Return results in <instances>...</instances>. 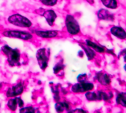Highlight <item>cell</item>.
<instances>
[{"mask_svg": "<svg viewBox=\"0 0 126 113\" xmlns=\"http://www.w3.org/2000/svg\"><path fill=\"white\" fill-rule=\"evenodd\" d=\"M0 36L9 38L21 40L34 43L37 41V37L30 30H23L11 28L0 29Z\"/></svg>", "mask_w": 126, "mask_h": 113, "instance_id": "1", "label": "cell"}, {"mask_svg": "<svg viewBox=\"0 0 126 113\" xmlns=\"http://www.w3.org/2000/svg\"><path fill=\"white\" fill-rule=\"evenodd\" d=\"M1 53L6 57L7 61L10 67H19L21 65V53L18 48H12L7 44L1 48Z\"/></svg>", "mask_w": 126, "mask_h": 113, "instance_id": "2", "label": "cell"}, {"mask_svg": "<svg viewBox=\"0 0 126 113\" xmlns=\"http://www.w3.org/2000/svg\"><path fill=\"white\" fill-rule=\"evenodd\" d=\"M7 22L10 24L21 28L30 29L33 25L32 22L29 19L20 14H14L9 16Z\"/></svg>", "mask_w": 126, "mask_h": 113, "instance_id": "3", "label": "cell"}, {"mask_svg": "<svg viewBox=\"0 0 126 113\" xmlns=\"http://www.w3.org/2000/svg\"><path fill=\"white\" fill-rule=\"evenodd\" d=\"M50 52L49 48H41L36 53V58L39 68L43 71H45L48 67Z\"/></svg>", "mask_w": 126, "mask_h": 113, "instance_id": "4", "label": "cell"}, {"mask_svg": "<svg viewBox=\"0 0 126 113\" xmlns=\"http://www.w3.org/2000/svg\"><path fill=\"white\" fill-rule=\"evenodd\" d=\"M65 26L67 33L71 36H78L81 34L80 25L75 18L68 14L65 18Z\"/></svg>", "mask_w": 126, "mask_h": 113, "instance_id": "5", "label": "cell"}, {"mask_svg": "<svg viewBox=\"0 0 126 113\" xmlns=\"http://www.w3.org/2000/svg\"><path fill=\"white\" fill-rule=\"evenodd\" d=\"M95 85L90 81L86 82H78L73 84L70 88L71 92L75 94H84L86 92L94 89Z\"/></svg>", "mask_w": 126, "mask_h": 113, "instance_id": "6", "label": "cell"}, {"mask_svg": "<svg viewBox=\"0 0 126 113\" xmlns=\"http://www.w3.org/2000/svg\"><path fill=\"white\" fill-rule=\"evenodd\" d=\"M30 32L34 34L37 37L43 39H51L61 37V32L58 30H46L40 28L30 29Z\"/></svg>", "mask_w": 126, "mask_h": 113, "instance_id": "7", "label": "cell"}, {"mask_svg": "<svg viewBox=\"0 0 126 113\" xmlns=\"http://www.w3.org/2000/svg\"><path fill=\"white\" fill-rule=\"evenodd\" d=\"M25 89V85L23 82L19 81L7 88L5 93L6 96L8 98L19 96L23 93Z\"/></svg>", "mask_w": 126, "mask_h": 113, "instance_id": "8", "label": "cell"}, {"mask_svg": "<svg viewBox=\"0 0 126 113\" xmlns=\"http://www.w3.org/2000/svg\"><path fill=\"white\" fill-rule=\"evenodd\" d=\"M36 13L44 16L49 26H53L54 25L55 20L57 18V15L53 10L39 9L36 10Z\"/></svg>", "mask_w": 126, "mask_h": 113, "instance_id": "9", "label": "cell"}, {"mask_svg": "<svg viewBox=\"0 0 126 113\" xmlns=\"http://www.w3.org/2000/svg\"><path fill=\"white\" fill-rule=\"evenodd\" d=\"M95 79L98 83L103 87H108L110 85L111 80L109 74L103 71H98L95 75Z\"/></svg>", "mask_w": 126, "mask_h": 113, "instance_id": "10", "label": "cell"}, {"mask_svg": "<svg viewBox=\"0 0 126 113\" xmlns=\"http://www.w3.org/2000/svg\"><path fill=\"white\" fill-rule=\"evenodd\" d=\"M84 44H85L86 46L92 49L96 53L102 54L105 53L106 52H108V50L107 48H105L102 45L90 39H86L84 41Z\"/></svg>", "mask_w": 126, "mask_h": 113, "instance_id": "11", "label": "cell"}, {"mask_svg": "<svg viewBox=\"0 0 126 113\" xmlns=\"http://www.w3.org/2000/svg\"><path fill=\"white\" fill-rule=\"evenodd\" d=\"M55 108L57 113H64L71 110L72 107L69 101L61 100L56 102Z\"/></svg>", "mask_w": 126, "mask_h": 113, "instance_id": "12", "label": "cell"}, {"mask_svg": "<svg viewBox=\"0 0 126 113\" xmlns=\"http://www.w3.org/2000/svg\"><path fill=\"white\" fill-rule=\"evenodd\" d=\"M110 32L112 35L120 40H126V31L121 26H113L110 28Z\"/></svg>", "mask_w": 126, "mask_h": 113, "instance_id": "13", "label": "cell"}, {"mask_svg": "<svg viewBox=\"0 0 126 113\" xmlns=\"http://www.w3.org/2000/svg\"><path fill=\"white\" fill-rule=\"evenodd\" d=\"M97 16L98 18L100 20H106V21L113 22L114 19V16L109 10L105 9H100L99 10Z\"/></svg>", "mask_w": 126, "mask_h": 113, "instance_id": "14", "label": "cell"}, {"mask_svg": "<svg viewBox=\"0 0 126 113\" xmlns=\"http://www.w3.org/2000/svg\"><path fill=\"white\" fill-rule=\"evenodd\" d=\"M79 45L82 48L84 52H85L86 55L88 58V60H92L96 58V57L97 56V54L95 51L93 50L89 47L86 46L84 43H81L79 44Z\"/></svg>", "mask_w": 126, "mask_h": 113, "instance_id": "15", "label": "cell"}, {"mask_svg": "<svg viewBox=\"0 0 126 113\" xmlns=\"http://www.w3.org/2000/svg\"><path fill=\"white\" fill-rule=\"evenodd\" d=\"M65 65L63 63V60L60 59L53 67L54 74L59 77H63L64 75Z\"/></svg>", "mask_w": 126, "mask_h": 113, "instance_id": "16", "label": "cell"}, {"mask_svg": "<svg viewBox=\"0 0 126 113\" xmlns=\"http://www.w3.org/2000/svg\"><path fill=\"white\" fill-rule=\"evenodd\" d=\"M115 101L118 105L126 108V92L121 91L117 93Z\"/></svg>", "mask_w": 126, "mask_h": 113, "instance_id": "17", "label": "cell"}, {"mask_svg": "<svg viewBox=\"0 0 126 113\" xmlns=\"http://www.w3.org/2000/svg\"><path fill=\"white\" fill-rule=\"evenodd\" d=\"M6 106L10 111L12 112H15L18 108V104L15 97L8 98Z\"/></svg>", "mask_w": 126, "mask_h": 113, "instance_id": "18", "label": "cell"}, {"mask_svg": "<svg viewBox=\"0 0 126 113\" xmlns=\"http://www.w3.org/2000/svg\"><path fill=\"white\" fill-rule=\"evenodd\" d=\"M102 4L108 8L115 9L119 7L117 0H100Z\"/></svg>", "mask_w": 126, "mask_h": 113, "instance_id": "19", "label": "cell"}, {"mask_svg": "<svg viewBox=\"0 0 126 113\" xmlns=\"http://www.w3.org/2000/svg\"><path fill=\"white\" fill-rule=\"evenodd\" d=\"M86 99L88 101H98L97 91H90L84 93Z\"/></svg>", "mask_w": 126, "mask_h": 113, "instance_id": "20", "label": "cell"}, {"mask_svg": "<svg viewBox=\"0 0 126 113\" xmlns=\"http://www.w3.org/2000/svg\"><path fill=\"white\" fill-rule=\"evenodd\" d=\"M37 108L32 106L30 105L20 108L19 113H36Z\"/></svg>", "mask_w": 126, "mask_h": 113, "instance_id": "21", "label": "cell"}, {"mask_svg": "<svg viewBox=\"0 0 126 113\" xmlns=\"http://www.w3.org/2000/svg\"><path fill=\"white\" fill-rule=\"evenodd\" d=\"M41 3L47 6H54L56 5L59 0H39Z\"/></svg>", "mask_w": 126, "mask_h": 113, "instance_id": "22", "label": "cell"}, {"mask_svg": "<svg viewBox=\"0 0 126 113\" xmlns=\"http://www.w3.org/2000/svg\"><path fill=\"white\" fill-rule=\"evenodd\" d=\"M66 113H88L87 111L83 108H75V109H72Z\"/></svg>", "mask_w": 126, "mask_h": 113, "instance_id": "23", "label": "cell"}, {"mask_svg": "<svg viewBox=\"0 0 126 113\" xmlns=\"http://www.w3.org/2000/svg\"><path fill=\"white\" fill-rule=\"evenodd\" d=\"M77 80L78 82H89L88 76L86 74H80L77 77Z\"/></svg>", "mask_w": 126, "mask_h": 113, "instance_id": "24", "label": "cell"}, {"mask_svg": "<svg viewBox=\"0 0 126 113\" xmlns=\"http://www.w3.org/2000/svg\"><path fill=\"white\" fill-rule=\"evenodd\" d=\"M15 98L17 102L18 107L20 108L23 107L24 106V102L23 100L21 98V97L20 96H16L15 97Z\"/></svg>", "mask_w": 126, "mask_h": 113, "instance_id": "25", "label": "cell"}, {"mask_svg": "<svg viewBox=\"0 0 126 113\" xmlns=\"http://www.w3.org/2000/svg\"><path fill=\"white\" fill-rule=\"evenodd\" d=\"M124 69H125V71H126V64L125 65V66H124Z\"/></svg>", "mask_w": 126, "mask_h": 113, "instance_id": "26", "label": "cell"}, {"mask_svg": "<svg viewBox=\"0 0 126 113\" xmlns=\"http://www.w3.org/2000/svg\"><path fill=\"white\" fill-rule=\"evenodd\" d=\"M1 104L0 103V109H1Z\"/></svg>", "mask_w": 126, "mask_h": 113, "instance_id": "27", "label": "cell"}, {"mask_svg": "<svg viewBox=\"0 0 126 113\" xmlns=\"http://www.w3.org/2000/svg\"></svg>", "mask_w": 126, "mask_h": 113, "instance_id": "28", "label": "cell"}, {"mask_svg": "<svg viewBox=\"0 0 126 113\" xmlns=\"http://www.w3.org/2000/svg\"></svg>", "mask_w": 126, "mask_h": 113, "instance_id": "29", "label": "cell"}]
</instances>
